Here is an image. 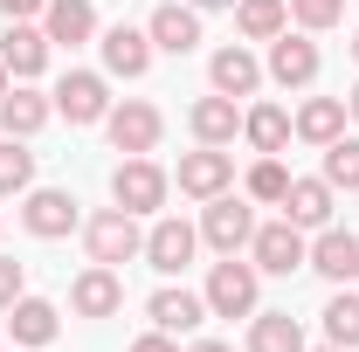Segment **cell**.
<instances>
[{"instance_id":"1","label":"cell","mask_w":359,"mask_h":352,"mask_svg":"<svg viewBox=\"0 0 359 352\" xmlns=\"http://www.w3.org/2000/svg\"><path fill=\"white\" fill-rule=\"evenodd\" d=\"M208 318H256V297H263V269L242 263V256H222L208 269Z\"/></svg>"},{"instance_id":"2","label":"cell","mask_w":359,"mask_h":352,"mask_svg":"<svg viewBox=\"0 0 359 352\" xmlns=\"http://www.w3.org/2000/svg\"><path fill=\"white\" fill-rule=\"evenodd\" d=\"M83 249H90V263L118 269V263H132V256H145V228H138V215H125V208H97V215L83 221Z\"/></svg>"},{"instance_id":"3","label":"cell","mask_w":359,"mask_h":352,"mask_svg":"<svg viewBox=\"0 0 359 352\" xmlns=\"http://www.w3.org/2000/svg\"><path fill=\"white\" fill-rule=\"evenodd\" d=\"M166 194H173V180H166V166H152V152L118 159V173H111V201H118L125 215H159Z\"/></svg>"},{"instance_id":"4","label":"cell","mask_w":359,"mask_h":352,"mask_svg":"<svg viewBox=\"0 0 359 352\" xmlns=\"http://www.w3.org/2000/svg\"><path fill=\"white\" fill-rule=\"evenodd\" d=\"M249 263L263 269V276H290V269L311 263V242H304L297 221H263V228L249 235Z\"/></svg>"},{"instance_id":"5","label":"cell","mask_w":359,"mask_h":352,"mask_svg":"<svg viewBox=\"0 0 359 352\" xmlns=\"http://www.w3.org/2000/svg\"><path fill=\"white\" fill-rule=\"evenodd\" d=\"M201 208H208V215H201V242H208L215 256H242L249 235H256V208L235 201V194H215V201H201Z\"/></svg>"},{"instance_id":"6","label":"cell","mask_w":359,"mask_h":352,"mask_svg":"<svg viewBox=\"0 0 359 352\" xmlns=\"http://www.w3.org/2000/svg\"><path fill=\"white\" fill-rule=\"evenodd\" d=\"M21 228H28L35 242H62L69 228H83L76 194H62V187H28V201H21Z\"/></svg>"},{"instance_id":"7","label":"cell","mask_w":359,"mask_h":352,"mask_svg":"<svg viewBox=\"0 0 359 352\" xmlns=\"http://www.w3.org/2000/svg\"><path fill=\"white\" fill-rule=\"evenodd\" d=\"M104 132H111V145H118V152L132 159V152H152V145H159L166 118H159V104H145V97H125V104H111Z\"/></svg>"},{"instance_id":"8","label":"cell","mask_w":359,"mask_h":352,"mask_svg":"<svg viewBox=\"0 0 359 352\" xmlns=\"http://www.w3.org/2000/svg\"><path fill=\"white\" fill-rule=\"evenodd\" d=\"M228 187H235V152H228V145H201V152L180 159V194H187V201H215Z\"/></svg>"},{"instance_id":"9","label":"cell","mask_w":359,"mask_h":352,"mask_svg":"<svg viewBox=\"0 0 359 352\" xmlns=\"http://www.w3.org/2000/svg\"><path fill=\"white\" fill-rule=\"evenodd\" d=\"M55 111H62L69 125H104V118H111V83H104L97 69H69V76L55 83Z\"/></svg>"},{"instance_id":"10","label":"cell","mask_w":359,"mask_h":352,"mask_svg":"<svg viewBox=\"0 0 359 352\" xmlns=\"http://www.w3.org/2000/svg\"><path fill=\"white\" fill-rule=\"evenodd\" d=\"M194 249H201V228H187V221H152L145 228V263L159 269V276H180V269L194 263Z\"/></svg>"},{"instance_id":"11","label":"cell","mask_w":359,"mask_h":352,"mask_svg":"<svg viewBox=\"0 0 359 352\" xmlns=\"http://www.w3.org/2000/svg\"><path fill=\"white\" fill-rule=\"evenodd\" d=\"M269 83H283V90H304V83H318V42L297 28H283L276 42H269Z\"/></svg>"},{"instance_id":"12","label":"cell","mask_w":359,"mask_h":352,"mask_svg":"<svg viewBox=\"0 0 359 352\" xmlns=\"http://www.w3.org/2000/svg\"><path fill=\"white\" fill-rule=\"evenodd\" d=\"M69 311H76V318H118V311H125V276L104 269V263H90L83 276L69 283Z\"/></svg>"},{"instance_id":"13","label":"cell","mask_w":359,"mask_h":352,"mask_svg":"<svg viewBox=\"0 0 359 352\" xmlns=\"http://www.w3.org/2000/svg\"><path fill=\"white\" fill-rule=\"evenodd\" d=\"M145 35H152V48H166V55H194V48H201V7H187V0L152 7Z\"/></svg>"},{"instance_id":"14","label":"cell","mask_w":359,"mask_h":352,"mask_svg":"<svg viewBox=\"0 0 359 352\" xmlns=\"http://www.w3.org/2000/svg\"><path fill=\"white\" fill-rule=\"evenodd\" d=\"M104 76H125V83H138V76H145V69H152V35H145V28H125V21H118V28H104Z\"/></svg>"},{"instance_id":"15","label":"cell","mask_w":359,"mask_h":352,"mask_svg":"<svg viewBox=\"0 0 359 352\" xmlns=\"http://www.w3.org/2000/svg\"><path fill=\"white\" fill-rule=\"evenodd\" d=\"M304 269H318L325 283H353V276H359V235H353V228H339V221L318 228L311 263H304Z\"/></svg>"},{"instance_id":"16","label":"cell","mask_w":359,"mask_h":352,"mask_svg":"<svg viewBox=\"0 0 359 352\" xmlns=\"http://www.w3.org/2000/svg\"><path fill=\"white\" fill-rule=\"evenodd\" d=\"M0 62H7L14 83L42 76V69H48V35L35 28V21H7V35H0Z\"/></svg>"},{"instance_id":"17","label":"cell","mask_w":359,"mask_h":352,"mask_svg":"<svg viewBox=\"0 0 359 352\" xmlns=\"http://www.w3.org/2000/svg\"><path fill=\"white\" fill-rule=\"evenodd\" d=\"M332 208H339V194H332V180L311 173L297 180L290 173V194H283V221H297V228H332Z\"/></svg>"},{"instance_id":"18","label":"cell","mask_w":359,"mask_h":352,"mask_svg":"<svg viewBox=\"0 0 359 352\" xmlns=\"http://www.w3.org/2000/svg\"><path fill=\"white\" fill-rule=\"evenodd\" d=\"M42 35H48V48H83L90 35H97V7H90V0H48L42 7Z\"/></svg>"},{"instance_id":"19","label":"cell","mask_w":359,"mask_h":352,"mask_svg":"<svg viewBox=\"0 0 359 352\" xmlns=\"http://www.w3.org/2000/svg\"><path fill=\"white\" fill-rule=\"evenodd\" d=\"M208 83L222 90V97H256V90H263V62L242 42H228V48H215V62H208Z\"/></svg>"},{"instance_id":"20","label":"cell","mask_w":359,"mask_h":352,"mask_svg":"<svg viewBox=\"0 0 359 352\" xmlns=\"http://www.w3.org/2000/svg\"><path fill=\"white\" fill-rule=\"evenodd\" d=\"M48 118H55V97H42V90H28V83H14L0 97V132L7 138H35Z\"/></svg>"},{"instance_id":"21","label":"cell","mask_w":359,"mask_h":352,"mask_svg":"<svg viewBox=\"0 0 359 352\" xmlns=\"http://www.w3.org/2000/svg\"><path fill=\"white\" fill-rule=\"evenodd\" d=\"M145 318H152L159 332H201V325H208V297H194V290H173V283H166V290L145 297Z\"/></svg>"},{"instance_id":"22","label":"cell","mask_w":359,"mask_h":352,"mask_svg":"<svg viewBox=\"0 0 359 352\" xmlns=\"http://www.w3.org/2000/svg\"><path fill=\"white\" fill-rule=\"evenodd\" d=\"M187 125H194V138L201 145H235V132H242V111H235V97H201L194 111H187Z\"/></svg>"},{"instance_id":"23","label":"cell","mask_w":359,"mask_h":352,"mask_svg":"<svg viewBox=\"0 0 359 352\" xmlns=\"http://www.w3.org/2000/svg\"><path fill=\"white\" fill-rule=\"evenodd\" d=\"M290 132L304 138V145H318V152H325L332 138L346 132V97H311V104L290 118Z\"/></svg>"},{"instance_id":"24","label":"cell","mask_w":359,"mask_h":352,"mask_svg":"<svg viewBox=\"0 0 359 352\" xmlns=\"http://www.w3.org/2000/svg\"><path fill=\"white\" fill-rule=\"evenodd\" d=\"M14 346H48L55 332H62V311L48 304V297H14Z\"/></svg>"},{"instance_id":"25","label":"cell","mask_w":359,"mask_h":352,"mask_svg":"<svg viewBox=\"0 0 359 352\" xmlns=\"http://www.w3.org/2000/svg\"><path fill=\"white\" fill-rule=\"evenodd\" d=\"M242 138H249L256 152H283V145H290V111H283V104H249V111H242Z\"/></svg>"},{"instance_id":"26","label":"cell","mask_w":359,"mask_h":352,"mask_svg":"<svg viewBox=\"0 0 359 352\" xmlns=\"http://www.w3.org/2000/svg\"><path fill=\"white\" fill-rule=\"evenodd\" d=\"M249 352H304V325L290 311H256L249 325Z\"/></svg>"},{"instance_id":"27","label":"cell","mask_w":359,"mask_h":352,"mask_svg":"<svg viewBox=\"0 0 359 352\" xmlns=\"http://www.w3.org/2000/svg\"><path fill=\"white\" fill-rule=\"evenodd\" d=\"M235 28L249 42H276L290 28V0H235Z\"/></svg>"},{"instance_id":"28","label":"cell","mask_w":359,"mask_h":352,"mask_svg":"<svg viewBox=\"0 0 359 352\" xmlns=\"http://www.w3.org/2000/svg\"><path fill=\"white\" fill-rule=\"evenodd\" d=\"M325 346H359V290H332V304H325Z\"/></svg>"},{"instance_id":"29","label":"cell","mask_w":359,"mask_h":352,"mask_svg":"<svg viewBox=\"0 0 359 352\" xmlns=\"http://www.w3.org/2000/svg\"><path fill=\"white\" fill-rule=\"evenodd\" d=\"M283 194H290V166H283L276 152H256V166H249V201L283 208Z\"/></svg>"},{"instance_id":"30","label":"cell","mask_w":359,"mask_h":352,"mask_svg":"<svg viewBox=\"0 0 359 352\" xmlns=\"http://www.w3.org/2000/svg\"><path fill=\"white\" fill-rule=\"evenodd\" d=\"M35 187V152H28V138H0V201L7 194H28Z\"/></svg>"},{"instance_id":"31","label":"cell","mask_w":359,"mask_h":352,"mask_svg":"<svg viewBox=\"0 0 359 352\" xmlns=\"http://www.w3.org/2000/svg\"><path fill=\"white\" fill-rule=\"evenodd\" d=\"M325 180H332V194H359V138H332L325 145Z\"/></svg>"},{"instance_id":"32","label":"cell","mask_w":359,"mask_h":352,"mask_svg":"<svg viewBox=\"0 0 359 352\" xmlns=\"http://www.w3.org/2000/svg\"><path fill=\"white\" fill-rule=\"evenodd\" d=\"M339 14H346V0H290V21H297L304 35H325V28H339Z\"/></svg>"},{"instance_id":"33","label":"cell","mask_w":359,"mask_h":352,"mask_svg":"<svg viewBox=\"0 0 359 352\" xmlns=\"http://www.w3.org/2000/svg\"><path fill=\"white\" fill-rule=\"evenodd\" d=\"M14 297H28V269L14 256H0V311H14Z\"/></svg>"},{"instance_id":"34","label":"cell","mask_w":359,"mask_h":352,"mask_svg":"<svg viewBox=\"0 0 359 352\" xmlns=\"http://www.w3.org/2000/svg\"><path fill=\"white\" fill-rule=\"evenodd\" d=\"M132 352H180V346H173V332H159V325H152L145 339H132Z\"/></svg>"},{"instance_id":"35","label":"cell","mask_w":359,"mask_h":352,"mask_svg":"<svg viewBox=\"0 0 359 352\" xmlns=\"http://www.w3.org/2000/svg\"><path fill=\"white\" fill-rule=\"evenodd\" d=\"M42 7H48V0H0V14H7V21H35Z\"/></svg>"},{"instance_id":"36","label":"cell","mask_w":359,"mask_h":352,"mask_svg":"<svg viewBox=\"0 0 359 352\" xmlns=\"http://www.w3.org/2000/svg\"><path fill=\"white\" fill-rule=\"evenodd\" d=\"M187 352H235V346H222V339H194Z\"/></svg>"},{"instance_id":"37","label":"cell","mask_w":359,"mask_h":352,"mask_svg":"<svg viewBox=\"0 0 359 352\" xmlns=\"http://www.w3.org/2000/svg\"><path fill=\"white\" fill-rule=\"evenodd\" d=\"M346 118H359V83H353V97H346Z\"/></svg>"},{"instance_id":"38","label":"cell","mask_w":359,"mask_h":352,"mask_svg":"<svg viewBox=\"0 0 359 352\" xmlns=\"http://www.w3.org/2000/svg\"><path fill=\"white\" fill-rule=\"evenodd\" d=\"M187 7H235V0H187Z\"/></svg>"},{"instance_id":"39","label":"cell","mask_w":359,"mask_h":352,"mask_svg":"<svg viewBox=\"0 0 359 352\" xmlns=\"http://www.w3.org/2000/svg\"><path fill=\"white\" fill-rule=\"evenodd\" d=\"M7 90H14V83H7V62H0V97H7Z\"/></svg>"},{"instance_id":"40","label":"cell","mask_w":359,"mask_h":352,"mask_svg":"<svg viewBox=\"0 0 359 352\" xmlns=\"http://www.w3.org/2000/svg\"><path fill=\"white\" fill-rule=\"evenodd\" d=\"M304 352H311V346H304ZM318 352H346V346H318Z\"/></svg>"},{"instance_id":"41","label":"cell","mask_w":359,"mask_h":352,"mask_svg":"<svg viewBox=\"0 0 359 352\" xmlns=\"http://www.w3.org/2000/svg\"><path fill=\"white\" fill-rule=\"evenodd\" d=\"M353 62H359V35H353Z\"/></svg>"}]
</instances>
